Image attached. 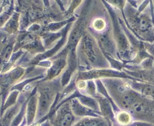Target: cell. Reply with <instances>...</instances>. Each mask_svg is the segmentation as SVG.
I'll use <instances>...</instances> for the list:
<instances>
[{"instance_id": "obj_1", "label": "cell", "mask_w": 154, "mask_h": 126, "mask_svg": "<svg viewBox=\"0 0 154 126\" xmlns=\"http://www.w3.org/2000/svg\"><path fill=\"white\" fill-rule=\"evenodd\" d=\"M82 48L86 56L89 59V61L93 64H98L99 61V52L97 48L95 46L94 41L93 39L89 37L88 35H85L83 38L82 40Z\"/></svg>"}, {"instance_id": "obj_2", "label": "cell", "mask_w": 154, "mask_h": 126, "mask_svg": "<svg viewBox=\"0 0 154 126\" xmlns=\"http://www.w3.org/2000/svg\"><path fill=\"white\" fill-rule=\"evenodd\" d=\"M38 91L40 92V109H47L54 97V88L51 84H47L42 86Z\"/></svg>"}, {"instance_id": "obj_3", "label": "cell", "mask_w": 154, "mask_h": 126, "mask_svg": "<svg viewBox=\"0 0 154 126\" xmlns=\"http://www.w3.org/2000/svg\"><path fill=\"white\" fill-rule=\"evenodd\" d=\"M23 72V69L18 67L9 73L0 76V86H2V88L5 89L8 87L10 86L17 80L20 77Z\"/></svg>"}, {"instance_id": "obj_4", "label": "cell", "mask_w": 154, "mask_h": 126, "mask_svg": "<svg viewBox=\"0 0 154 126\" xmlns=\"http://www.w3.org/2000/svg\"><path fill=\"white\" fill-rule=\"evenodd\" d=\"M75 117L72 112L69 110L68 106L62 108L57 120V126H70L73 122Z\"/></svg>"}, {"instance_id": "obj_5", "label": "cell", "mask_w": 154, "mask_h": 126, "mask_svg": "<svg viewBox=\"0 0 154 126\" xmlns=\"http://www.w3.org/2000/svg\"><path fill=\"white\" fill-rule=\"evenodd\" d=\"M66 62L64 58H60L56 60L53 63V65L51 66V68L48 70L46 80H51L52 78L55 77L56 76H57L60 73L62 69L66 66Z\"/></svg>"}, {"instance_id": "obj_6", "label": "cell", "mask_w": 154, "mask_h": 126, "mask_svg": "<svg viewBox=\"0 0 154 126\" xmlns=\"http://www.w3.org/2000/svg\"><path fill=\"white\" fill-rule=\"evenodd\" d=\"M135 24H136V27L138 31L143 33L150 32L153 28V24H152L151 20L149 19L148 16H144V15L138 16V19L136 20Z\"/></svg>"}, {"instance_id": "obj_7", "label": "cell", "mask_w": 154, "mask_h": 126, "mask_svg": "<svg viewBox=\"0 0 154 126\" xmlns=\"http://www.w3.org/2000/svg\"><path fill=\"white\" fill-rule=\"evenodd\" d=\"M100 42L102 48L106 52H108L109 54H113V52L114 50V43H113L112 40H111L109 36L107 35V34H104V35L101 36Z\"/></svg>"}, {"instance_id": "obj_8", "label": "cell", "mask_w": 154, "mask_h": 126, "mask_svg": "<svg viewBox=\"0 0 154 126\" xmlns=\"http://www.w3.org/2000/svg\"><path fill=\"white\" fill-rule=\"evenodd\" d=\"M76 126H106V124L103 120L87 118L80 122L78 124H76Z\"/></svg>"}, {"instance_id": "obj_9", "label": "cell", "mask_w": 154, "mask_h": 126, "mask_svg": "<svg viewBox=\"0 0 154 126\" xmlns=\"http://www.w3.org/2000/svg\"><path fill=\"white\" fill-rule=\"evenodd\" d=\"M92 26L96 31L102 32L106 28V22L103 18H96L92 22Z\"/></svg>"}, {"instance_id": "obj_10", "label": "cell", "mask_w": 154, "mask_h": 126, "mask_svg": "<svg viewBox=\"0 0 154 126\" xmlns=\"http://www.w3.org/2000/svg\"><path fill=\"white\" fill-rule=\"evenodd\" d=\"M35 104H36V98L35 96H33L29 100L28 107V119L29 122H31L32 120L33 116L35 114Z\"/></svg>"}, {"instance_id": "obj_11", "label": "cell", "mask_w": 154, "mask_h": 126, "mask_svg": "<svg viewBox=\"0 0 154 126\" xmlns=\"http://www.w3.org/2000/svg\"><path fill=\"white\" fill-rule=\"evenodd\" d=\"M117 118L119 123H120L121 124H123V125L130 123L131 120H132L131 116L126 112H120V113H118Z\"/></svg>"}, {"instance_id": "obj_12", "label": "cell", "mask_w": 154, "mask_h": 126, "mask_svg": "<svg viewBox=\"0 0 154 126\" xmlns=\"http://www.w3.org/2000/svg\"><path fill=\"white\" fill-rule=\"evenodd\" d=\"M109 3H111L113 5L119 8H123L125 5V0H107Z\"/></svg>"}, {"instance_id": "obj_13", "label": "cell", "mask_w": 154, "mask_h": 126, "mask_svg": "<svg viewBox=\"0 0 154 126\" xmlns=\"http://www.w3.org/2000/svg\"><path fill=\"white\" fill-rule=\"evenodd\" d=\"M81 2V0H73V2H72L70 9H69V11H72V10H73L74 8H76L77 6L80 4V2Z\"/></svg>"}, {"instance_id": "obj_14", "label": "cell", "mask_w": 154, "mask_h": 126, "mask_svg": "<svg viewBox=\"0 0 154 126\" xmlns=\"http://www.w3.org/2000/svg\"><path fill=\"white\" fill-rule=\"evenodd\" d=\"M85 86H86V83L84 82V81H81V82H78V87L79 88H84V87H85Z\"/></svg>"}]
</instances>
